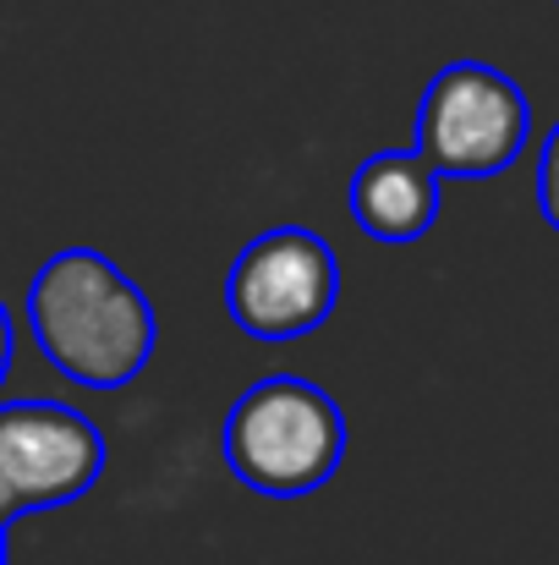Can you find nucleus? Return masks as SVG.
<instances>
[{"label":"nucleus","instance_id":"obj_7","mask_svg":"<svg viewBox=\"0 0 559 565\" xmlns=\"http://www.w3.org/2000/svg\"><path fill=\"white\" fill-rule=\"evenodd\" d=\"M538 209L559 231V121H555V132L544 138V160H538Z\"/></svg>","mask_w":559,"mask_h":565},{"label":"nucleus","instance_id":"obj_1","mask_svg":"<svg viewBox=\"0 0 559 565\" xmlns=\"http://www.w3.org/2000/svg\"><path fill=\"white\" fill-rule=\"evenodd\" d=\"M28 335L77 390H127L154 358L160 319L149 291L99 247H61L28 286Z\"/></svg>","mask_w":559,"mask_h":565},{"label":"nucleus","instance_id":"obj_2","mask_svg":"<svg viewBox=\"0 0 559 565\" xmlns=\"http://www.w3.org/2000/svg\"><path fill=\"white\" fill-rule=\"evenodd\" d=\"M219 445L236 483L269 500H302L341 472L346 412L313 379L269 374L236 395Z\"/></svg>","mask_w":559,"mask_h":565},{"label":"nucleus","instance_id":"obj_3","mask_svg":"<svg viewBox=\"0 0 559 565\" xmlns=\"http://www.w3.org/2000/svg\"><path fill=\"white\" fill-rule=\"evenodd\" d=\"M533 138V105L522 83L488 61H450L433 72L417 105V154L455 182L505 177Z\"/></svg>","mask_w":559,"mask_h":565},{"label":"nucleus","instance_id":"obj_4","mask_svg":"<svg viewBox=\"0 0 559 565\" xmlns=\"http://www.w3.org/2000/svg\"><path fill=\"white\" fill-rule=\"evenodd\" d=\"M341 302V258L313 225H275L241 247L225 275L230 324L252 341L286 347L313 335Z\"/></svg>","mask_w":559,"mask_h":565},{"label":"nucleus","instance_id":"obj_6","mask_svg":"<svg viewBox=\"0 0 559 565\" xmlns=\"http://www.w3.org/2000/svg\"><path fill=\"white\" fill-rule=\"evenodd\" d=\"M352 220L373 242H417L439 220V171L417 149H378L352 177Z\"/></svg>","mask_w":559,"mask_h":565},{"label":"nucleus","instance_id":"obj_10","mask_svg":"<svg viewBox=\"0 0 559 565\" xmlns=\"http://www.w3.org/2000/svg\"><path fill=\"white\" fill-rule=\"evenodd\" d=\"M0 565H6V522H0Z\"/></svg>","mask_w":559,"mask_h":565},{"label":"nucleus","instance_id":"obj_9","mask_svg":"<svg viewBox=\"0 0 559 565\" xmlns=\"http://www.w3.org/2000/svg\"><path fill=\"white\" fill-rule=\"evenodd\" d=\"M22 516V505H17V494H11V483H6V467H0V522L11 527Z\"/></svg>","mask_w":559,"mask_h":565},{"label":"nucleus","instance_id":"obj_5","mask_svg":"<svg viewBox=\"0 0 559 565\" xmlns=\"http://www.w3.org/2000/svg\"><path fill=\"white\" fill-rule=\"evenodd\" d=\"M105 461H110L105 434L77 406L0 401V467L22 516L83 500L105 478Z\"/></svg>","mask_w":559,"mask_h":565},{"label":"nucleus","instance_id":"obj_8","mask_svg":"<svg viewBox=\"0 0 559 565\" xmlns=\"http://www.w3.org/2000/svg\"><path fill=\"white\" fill-rule=\"evenodd\" d=\"M11 352H17V324H11V308L0 302V384L11 374Z\"/></svg>","mask_w":559,"mask_h":565}]
</instances>
